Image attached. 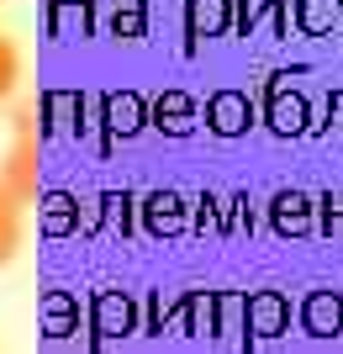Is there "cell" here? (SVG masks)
<instances>
[{"mask_svg": "<svg viewBox=\"0 0 343 354\" xmlns=\"http://www.w3.org/2000/svg\"><path fill=\"white\" fill-rule=\"evenodd\" d=\"M106 111H111V133H121V138L143 127V101H137V95H111Z\"/></svg>", "mask_w": 343, "mask_h": 354, "instance_id": "5b68a950", "label": "cell"}, {"mask_svg": "<svg viewBox=\"0 0 343 354\" xmlns=\"http://www.w3.org/2000/svg\"><path fill=\"white\" fill-rule=\"evenodd\" d=\"M16 85H21V43L11 32H0V106L16 95Z\"/></svg>", "mask_w": 343, "mask_h": 354, "instance_id": "277c9868", "label": "cell"}, {"mask_svg": "<svg viewBox=\"0 0 343 354\" xmlns=\"http://www.w3.org/2000/svg\"><path fill=\"white\" fill-rule=\"evenodd\" d=\"M0 185H11L21 201L37 196V111H16L11 127V148H6V164H0Z\"/></svg>", "mask_w": 343, "mask_h": 354, "instance_id": "6da1fadb", "label": "cell"}, {"mask_svg": "<svg viewBox=\"0 0 343 354\" xmlns=\"http://www.w3.org/2000/svg\"><path fill=\"white\" fill-rule=\"evenodd\" d=\"M21 243H27V201L11 185H0V270L16 265Z\"/></svg>", "mask_w": 343, "mask_h": 354, "instance_id": "7a4b0ae2", "label": "cell"}, {"mask_svg": "<svg viewBox=\"0 0 343 354\" xmlns=\"http://www.w3.org/2000/svg\"><path fill=\"white\" fill-rule=\"evenodd\" d=\"M248 312H259V333H264V339H269V333H280V323H285V301H280V296H259Z\"/></svg>", "mask_w": 343, "mask_h": 354, "instance_id": "52a82bcc", "label": "cell"}, {"mask_svg": "<svg viewBox=\"0 0 343 354\" xmlns=\"http://www.w3.org/2000/svg\"><path fill=\"white\" fill-rule=\"evenodd\" d=\"M206 117H211V127H217V133H243L254 111H248V95H238V90H222V95H211Z\"/></svg>", "mask_w": 343, "mask_h": 354, "instance_id": "3957f363", "label": "cell"}, {"mask_svg": "<svg viewBox=\"0 0 343 354\" xmlns=\"http://www.w3.org/2000/svg\"><path fill=\"white\" fill-rule=\"evenodd\" d=\"M190 111H195V106L185 101V95H164V101L153 106V122L169 127V133H185V127H190Z\"/></svg>", "mask_w": 343, "mask_h": 354, "instance_id": "8992f818", "label": "cell"}]
</instances>
